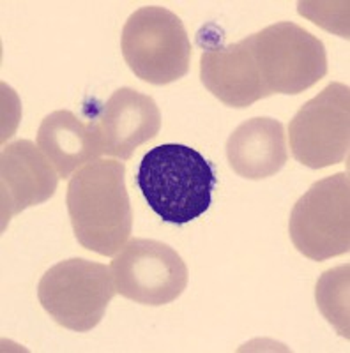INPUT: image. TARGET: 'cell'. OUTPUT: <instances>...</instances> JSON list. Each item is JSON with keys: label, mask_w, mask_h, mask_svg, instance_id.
Returning a JSON list of instances; mask_svg holds the SVG:
<instances>
[{"label": "cell", "mask_w": 350, "mask_h": 353, "mask_svg": "<svg viewBox=\"0 0 350 353\" xmlns=\"http://www.w3.org/2000/svg\"><path fill=\"white\" fill-rule=\"evenodd\" d=\"M226 159L233 172L248 181L276 175L289 159L285 128L269 117L242 122L226 141Z\"/></svg>", "instance_id": "obj_13"}, {"label": "cell", "mask_w": 350, "mask_h": 353, "mask_svg": "<svg viewBox=\"0 0 350 353\" xmlns=\"http://www.w3.org/2000/svg\"><path fill=\"white\" fill-rule=\"evenodd\" d=\"M121 50L129 69L153 85H168L186 77L193 53L181 18L159 6H145L128 18Z\"/></svg>", "instance_id": "obj_3"}, {"label": "cell", "mask_w": 350, "mask_h": 353, "mask_svg": "<svg viewBox=\"0 0 350 353\" xmlns=\"http://www.w3.org/2000/svg\"><path fill=\"white\" fill-rule=\"evenodd\" d=\"M255 61L267 92L295 96L327 74L326 46L292 21H280L251 36Z\"/></svg>", "instance_id": "obj_6"}, {"label": "cell", "mask_w": 350, "mask_h": 353, "mask_svg": "<svg viewBox=\"0 0 350 353\" xmlns=\"http://www.w3.org/2000/svg\"><path fill=\"white\" fill-rule=\"evenodd\" d=\"M2 230L12 216L45 203L55 194L59 173L43 150L30 140H18L2 149Z\"/></svg>", "instance_id": "obj_10"}, {"label": "cell", "mask_w": 350, "mask_h": 353, "mask_svg": "<svg viewBox=\"0 0 350 353\" xmlns=\"http://www.w3.org/2000/svg\"><path fill=\"white\" fill-rule=\"evenodd\" d=\"M119 295L144 305H165L188 286V267L168 244L153 239L129 241L110 263Z\"/></svg>", "instance_id": "obj_8"}, {"label": "cell", "mask_w": 350, "mask_h": 353, "mask_svg": "<svg viewBox=\"0 0 350 353\" xmlns=\"http://www.w3.org/2000/svg\"><path fill=\"white\" fill-rule=\"evenodd\" d=\"M290 239L302 256L315 261L350 251V181L342 172L315 182L295 201Z\"/></svg>", "instance_id": "obj_5"}, {"label": "cell", "mask_w": 350, "mask_h": 353, "mask_svg": "<svg viewBox=\"0 0 350 353\" xmlns=\"http://www.w3.org/2000/svg\"><path fill=\"white\" fill-rule=\"evenodd\" d=\"M124 176V163L97 159L81 166L69 181L66 203L75 237L101 256H115L133 230Z\"/></svg>", "instance_id": "obj_1"}, {"label": "cell", "mask_w": 350, "mask_h": 353, "mask_svg": "<svg viewBox=\"0 0 350 353\" xmlns=\"http://www.w3.org/2000/svg\"><path fill=\"white\" fill-rule=\"evenodd\" d=\"M103 154L129 159L140 145L156 138L162 113L150 96L122 87L110 96L99 119Z\"/></svg>", "instance_id": "obj_11"}, {"label": "cell", "mask_w": 350, "mask_h": 353, "mask_svg": "<svg viewBox=\"0 0 350 353\" xmlns=\"http://www.w3.org/2000/svg\"><path fill=\"white\" fill-rule=\"evenodd\" d=\"M349 279L350 267L349 263L334 267L326 270L320 276L315 290V299L320 313L326 316L334 329L338 330L340 336L345 339L350 337L349 329Z\"/></svg>", "instance_id": "obj_14"}, {"label": "cell", "mask_w": 350, "mask_h": 353, "mask_svg": "<svg viewBox=\"0 0 350 353\" xmlns=\"http://www.w3.org/2000/svg\"><path fill=\"white\" fill-rule=\"evenodd\" d=\"M137 185L147 205L165 223L186 225L209 210L216 173L198 150L165 143L142 157Z\"/></svg>", "instance_id": "obj_2"}, {"label": "cell", "mask_w": 350, "mask_h": 353, "mask_svg": "<svg viewBox=\"0 0 350 353\" xmlns=\"http://www.w3.org/2000/svg\"><path fill=\"white\" fill-rule=\"evenodd\" d=\"M292 156L308 168L343 163L350 149V88L329 83L301 106L289 125Z\"/></svg>", "instance_id": "obj_7"}, {"label": "cell", "mask_w": 350, "mask_h": 353, "mask_svg": "<svg viewBox=\"0 0 350 353\" xmlns=\"http://www.w3.org/2000/svg\"><path fill=\"white\" fill-rule=\"evenodd\" d=\"M200 80L214 97L232 108H248L271 96L255 61L251 36L229 46H207L200 59Z\"/></svg>", "instance_id": "obj_9"}, {"label": "cell", "mask_w": 350, "mask_h": 353, "mask_svg": "<svg viewBox=\"0 0 350 353\" xmlns=\"http://www.w3.org/2000/svg\"><path fill=\"white\" fill-rule=\"evenodd\" d=\"M117 293L110 267L84 258L59 261L41 277L37 299L61 327L87 332L103 320Z\"/></svg>", "instance_id": "obj_4"}, {"label": "cell", "mask_w": 350, "mask_h": 353, "mask_svg": "<svg viewBox=\"0 0 350 353\" xmlns=\"http://www.w3.org/2000/svg\"><path fill=\"white\" fill-rule=\"evenodd\" d=\"M43 150L61 179H69L81 166L103 156L99 121L84 122L69 110H57L43 119L37 131Z\"/></svg>", "instance_id": "obj_12"}]
</instances>
